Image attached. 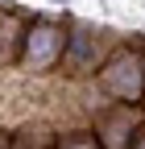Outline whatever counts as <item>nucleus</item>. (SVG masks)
Here are the masks:
<instances>
[{"label": "nucleus", "instance_id": "nucleus-9", "mask_svg": "<svg viewBox=\"0 0 145 149\" xmlns=\"http://www.w3.org/2000/svg\"><path fill=\"white\" fill-rule=\"evenodd\" d=\"M0 149H13V137L4 133V128H0Z\"/></svg>", "mask_w": 145, "mask_h": 149}, {"label": "nucleus", "instance_id": "nucleus-7", "mask_svg": "<svg viewBox=\"0 0 145 149\" xmlns=\"http://www.w3.org/2000/svg\"><path fill=\"white\" fill-rule=\"evenodd\" d=\"M54 149H104V145L96 141V133H66L54 141Z\"/></svg>", "mask_w": 145, "mask_h": 149}, {"label": "nucleus", "instance_id": "nucleus-6", "mask_svg": "<svg viewBox=\"0 0 145 149\" xmlns=\"http://www.w3.org/2000/svg\"><path fill=\"white\" fill-rule=\"evenodd\" d=\"M54 141L58 137H50L46 128H21L13 137V149H54Z\"/></svg>", "mask_w": 145, "mask_h": 149}, {"label": "nucleus", "instance_id": "nucleus-4", "mask_svg": "<svg viewBox=\"0 0 145 149\" xmlns=\"http://www.w3.org/2000/svg\"><path fill=\"white\" fill-rule=\"evenodd\" d=\"M137 128H141V120H137L133 104H116V108H108V112L96 116V141L104 149H129Z\"/></svg>", "mask_w": 145, "mask_h": 149}, {"label": "nucleus", "instance_id": "nucleus-1", "mask_svg": "<svg viewBox=\"0 0 145 149\" xmlns=\"http://www.w3.org/2000/svg\"><path fill=\"white\" fill-rule=\"evenodd\" d=\"M96 83L104 95H112L116 104H141L145 100V50L141 46H120L104 58L96 70Z\"/></svg>", "mask_w": 145, "mask_h": 149}, {"label": "nucleus", "instance_id": "nucleus-2", "mask_svg": "<svg viewBox=\"0 0 145 149\" xmlns=\"http://www.w3.org/2000/svg\"><path fill=\"white\" fill-rule=\"evenodd\" d=\"M66 37H70V25H66V21L33 17L29 29H25V42H21V58H17V66H21V70H33V74L54 70V66L62 62Z\"/></svg>", "mask_w": 145, "mask_h": 149}, {"label": "nucleus", "instance_id": "nucleus-3", "mask_svg": "<svg viewBox=\"0 0 145 149\" xmlns=\"http://www.w3.org/2000/svg\"><path fill=\"white\" fill-rule=\"evenodd\" d=\"M66 74H96L104 66V46H100V33L87 29V25H70L66 37V50H62V62Z\"/></svg>", "mask_w": 145, "mask_h": 149}, {"label": "nucleus", "instance_id": "nucleus-8", "mask_svg": "<svg viewBox=\"0 0 145 149\" xmlns=\"http://www.w3.org/2000/svg\"><path fill=\"white\" fill-rule=\"evenodd\" d=\"M129 149H145V124L137 128V133H133V145H129Z\"/></svg>", "mask_w": 145, "mask_h": 149}, {"label": "nucleus", "instance_id": "nucleus-5", "mask_svg": "<svg viewBox=\"0 0 145 149\" xmlns=\"http://www.w3.org/2000/svg\"><path fill=\"white\" fill-rule=\"evenodd\" d=\"M29 21L13 8H0V66H17L21 58V42H25Z\"/></svg>", "mask_w": 145, "mask_h": 149}]
</instances>
